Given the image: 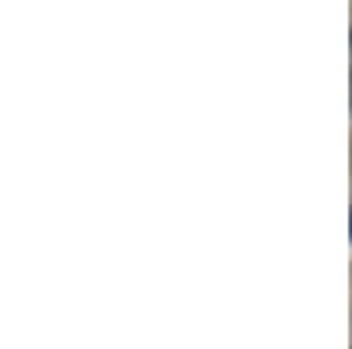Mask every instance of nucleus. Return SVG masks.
Returning a JSON list of instances; mask_svg holds the SVG:
<instances>
[{
	"label": "nucleus",
	"instance_id": "f257e3e1",
	"mask_svg": "<svg viewBox=\"0 0 352 349\" xmlns=\"http://www.w3.org/2000/svg\"><path fill=\"white\" fill-rule=\"evenodd\" d=\"M349 61H352V39H349Z\"/></svg>",
	"mask_w": 352,
	"mask_h": 349
},
{
	"label": "nucleus",
	"instance_id": "f03ea898",
	"mask_svg": "<svg viewBox=\"0 0 352 349\" xmlns=\"http://www.w3.org/2000/svg\"><path fill=\"white\" fill-rule=\"evenodd\" d=\"M349 229H352V215H349Z\"/></svg>",
	"mask_w": 352,
	"mask_h": 349
}]
</instances>
